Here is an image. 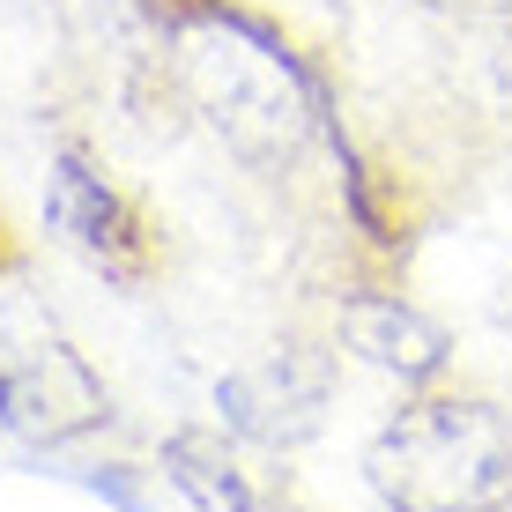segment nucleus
Here are the masks:
<instances>
[{
    "label": "nucleus",
    "mask_w": 512,
    "mask_h": 512,
    "mask_svg": "<svg viewBox=\"0 0 512 512\" xmlns=\"http://www.w3.org/2000/svg\"><path fill=\"white\" fill-rule=\"evenodd\" d=\"M171 75L208 134L245 164H282L312 134V90L260 30L231 15H201L171 38Z\"/></svg>",
    "instance_id": "1"
},
{
    "label": "nucleus",
    "mask_w": 512,
    "mask_h": 512,
    "mask_svg": "<svg viewBox=\"0 0 512 512\" xmlns=\"http://www.w3.org/2000/svg\"><path fill=\"white\" fill-rule=\"evenodd\" d=\"M334 342L386 379H431L446 364V334L423 320L416 305H401V297H349L334 312Z\"/></svg>",
    "instance_id": "5"
},
{
    "label": "nucleus",
    "mask_w": 512,
    "mask_h": 512,
    "mask_svg": "<svg viewBox=\"0 0 512 512\" xmlns=\"http://www.w3.org/2000/svg\"><path fill=\"white\" fill-rule=\"evenodd\" d=\"M45 208H52V231L75 245L82 260H97V268H112V275H134V268H141L127 201H119V193L104 186L82 156H60V171H52V201H45Z\"/></svg>",
    "instance_id": "6"
},
{
    "label": "nucleus",
    "mask_w": 512,
    "mask_h": 512,
    "mask_svg": "<svg viewBox=\"0 0 512 512\" xmlns=\"http://www.w3.org/2000/svg\"><path fill=\"white\" fill-rule=\"evenodd\" d=\"M423 8L453 15V23H475V15H512V0H423Z\"/></svg>",
    "instance_id": "9"
},
{
    "label": "nucleus",
    "mask_w": 512,
    "mask_h": 512,
    "mask_svg": "<svg viewBox=\"0 0 512 512\" xmlns=\"http://www.w3.org/2000/svg\"><path fill=\"white\" fill-rule=\"evenodd\" d=\"M468 90L483 112L512 119V15H475L468 23Z\"/></svg>",
    "instance_id": "8"
},
{
    "label": "nucleus",
    "mask_w": 512,
    "mask_h": 512,
    "mask_svg": "<svg viewBox=\"0 0 512 512\" xmlns=\"http://www.w3.org/2000/svg\"><path fill=\"white\" fill-rule=\"evenodd\" d=\"M216 409L253 446H305V438H320V423L334 409V357L305 342L260 349V357H245L216 379Z\"/></svg>",
    "instance_id": "4"
},
{
    "label": "nucleus",
    "mask_w": 512,
    "mask_h": 512,
    "mask_svg": "<svg viewBox=\"0 0 512 512\" xmlns=\"http://www.w3.org/2000/svg\"><path fill=\"white\" fill-rule=\"evenodd\" d=\"M171 483H179L201 512H253V483H245V468L223 453V438H208V431L171 438Z\"/></svg>",
    "instance_id": "7"
},
{
    "label": "nucleus",
    "mask_w": 512,
    "mask_h": 512,
    "mask_svg": "<svg viewBox=\"0 0 512 512\" xmlns=\"http://www.w3.org/2000/svg\"><path fill=\"white\" fill-rule=\"evenodd\" d=\"M364 483L386 512H505L512 423L483 401H409L364 446Z\"/></svg>",
    "instance_id": "2"
},
{
    "label": "nucleus",
    "mask_w": 512,
    "mask_h": 512,
    "mask_svg": "<svg viewBox=\"0 0 512 512\" xmlns=\"http://www.w3.org/2000/svg\"><path fill=\"white\" fill-rule=\"evenodd\" d=\"M104 423V386L30 290H0V431L67 446Z\"/></svg>",
    "instance_id": "3"
}]
</instances>
